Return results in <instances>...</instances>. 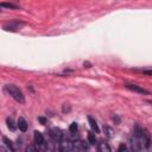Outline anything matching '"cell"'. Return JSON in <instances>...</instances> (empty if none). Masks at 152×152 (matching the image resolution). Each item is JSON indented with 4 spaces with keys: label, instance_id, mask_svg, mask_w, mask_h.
<instances>
[{
    "label": "cell",
    "instance_id": "obj_1",
    "mask_svg": "<svg viewBox=\"0 0 152 152\" xmlns=\"http://www.w3.org/2000/svg\"><path fill=\"white\" fill-rule=\"evenodd\" d=\"M5 90H6L7 94H8L11 97H13L17 102H19V103H24V102H25V96H24L23 91H21L17 86H14V84H6V86H5Z\"/></svg>",
    "mask_w": 152,
    "mask_h": 152
},
{
    "label": "cell",
    "instance_id": "obj_2",
    "mask_svg": "<svg viewBox=\"0 0 152 152\" xmlns=\"http://www.w3.org/2000/svg\"><path fill=\"white\" fill-rule=\"evenodd\" d=\"M21 26H24V23L23 21H19V20H13V21H10L7 24H4V30L5 31H17L19 30Z\"/></svg>",
    "mask_w": 152,
    "mask_h": 152
},
{
    "label": "cell",
    "instance_id": "obj_3",
    "mask_svg": "<svg viewBox=\"0 0 152 152\" xmlns=\"http://www.w3.org/2000/svg\"><path fill=\"white\" fill-rule=\"evenodd\" d=\"M59 151H63V152H68V151H74V141L69 140V139H64V140H61L59 141V146H58Z\"/></svg>",
    "mask_w": 152,
    "mask_h": 152
},
{
    "label": "cell",
    "instance_id": "obj_4",
    "mask_svg": "<svg viewBox=\"0 0 152 152\" xmlns=\"http://www.w3.org/2000/svg\"><path fill=\"white\" fill-rule=\"evenodd\" d=\"M50 137H51V139H52L53 141L59 142V141L63 139V133H62V131H61L59 128L53 127V128L50 129Z\"/></svg>",
    "mask_w": 152,
    "mask_h": 152
},
{
    "label": "cell",
    "instance_id": "obj_5",
    "mask_svg": "<svg viewBox=\"0 0 152 152\" xmlns=\"http://www.w3.org/2000/svg\"><path fill=\"white\" fill-rule=\"evenodd\" d=\"M128 90H131V91H134V93H138V94H148V90H146V89H144L142 87H140V86H137V84H132V83H126V86H125Z\"/></svg>",
    "mask_w": 152,
    "mask_h": 152
},
{
    "label": "cell",
    "instance_id": "obj_6",
    "mask_svg": "<svg viewBox=\"0 0 152 152\" xmlns=\"http://www.w3.org/2000/svg\"><path fill=\"white\" fill-rule=\"evenodd\" d=\"M33 142H34V145H37V146L44 145L45 140H44V137H43V134H42L40 132H38V131L34 132V134H33Z\"/></svg>",
    "mask_w": 152,
    "mask_h": 152
},
{
    "label": "cell",
    "instance_id": "obj_7",
    "mask_svg": "<svg viewBox=\"0 0 152 152\" xmlns=\"http://www.w3.org/2000/svg\"><path fill=\"white\" fill-rule=\"evenodd\" d=\"M88 145L83 141H80V140H75L74 141V151H84V150H88Z\"/></svg>",
    "mask_w": 152,
    "mask_h": 152
},
{
    "label": "cell",
    "instance_id": "obj_8",
    "mask_svg": "<svg viewBox=\"0 0 152 152\" xmlns=\"http://www.w3.org/2000/svg\"><path fill=\"white\" fill-rule=\"evenodd\" d=\"M88 121H89L90 127H91V128L95 131V133H100V128H99V125H97V122L95 121V119H94L93 116L88 115Z\"/></svg>",
    "mask_w": 152,
    "mask_h": 152
},
{
    "label": "cell",
    "instance_id": "obj_9",
    "mask_svg": "<svg viewBox=\"0 0 152 152\" xmlns=\"http://www.w3.org/2000/svg\"><path fill=\"white\" fill-rule=\"evenodd\" d=\"M17 124H18V128L21 132H26L27 131V122H26V120L24 118H19Z\"/></svg>",
    "mask_w": 152,
    "mask_h": 152
},
{
    "label": "cell",
    "instance_id": "obj_10",
    "mask_svg": "<svg viewBox=\"0 0 152 152\" xmlns=\"http://www.w3.org/2000/svg\"><path fill=\"white\" fill-rule=\"evenodd\" d=\"M97 150H99L100 152H110V147H109L108 144L104 142V141L99 142V145H97Z\"/></svg>",
    "mask_w": 152,
    "mask_h": 152
},
{
    "label": "cell",
    "instance_id": "obj_11",
    "mask_svg": "<svg viewBox=\"0 0 152 152\" xmlns=\"http://www.w3.org/2000/svg\"><path fill=\"white\" fill-rule=\"evenodd\" d=\"M6 122H7V127H8L11 131H14V129L18 127V124H15L12 118H7V119H6Z\"/></svg>",
    "mask_w": 152,
    "mask_h": 152
},
{
    "label": "cell",
    "instance_id": "obj_12",
    "mask_svg": "<svg viewBox=\"0 0 152 152\" xmlns=\"http://www.w3.org/2000/svg\"><path fill=\"white\" fill-rule=\"evenodd\" d=\"M0 6L2 8H10V10H18V6L12 4V2H1Z\"/></svg>",
    "mask_w": 152,
    "mask_h": 152
},
{
    "label": "cell",
    "instance_id": "obj_13",
    "mask_svg": "<svg viewBox=\"0 0 152 152\" xmlns=\"http://www.w3.org/2000/svg\"><path fill=\"white\" fill-rule=\"evenodd\" d=\"M2 141H4V144L11 150V151H14V147H13V144H12V141L7 138V137H2Z\"/></svg>",
    "mask_w": 152,
    "mask_h": 152
},
{
    "label": "cell",
    "instance_id": "obj_14",
    "mask_svg": "<svg viewBox=\"0 0 152 152\" xmlns=\"http://www.w3.org/2000/svg\"><path fill=\"white\" fill-rule=\"evenodd\" d=\"M88 142L90 145H95L96 144V137L94 133H88Z\"/></svg>",
    "mask_w": 152,
    "mask_h": 152
},
{
    "label": "cell",
    "instance_id": "obj_15",
    "mask_svg": "<svg viewBox=\"0 0 152 152\" xmlns=\"http://www.w3.org/2000/svg\"><path fill=\"white\" fill-rule=\"evenodd\" d=\"M77 128H78V126H77L76 122H71L70 126H69V131L70 132H77Z\"/></svg>",
    "mask_w": 152,
    "mask_h": 152
},
{
    "label": "cell",
    "instance_id": "obj_16",
    "mask_svg": "<svg viewBox=\"0 0 152 152\" xmlns=\"http://www.w3.org/2000/svg\"><path fill=\"white\" fill-rule=\"evenodd\" d=\"M70 106L68 104V103H64L63 104V108H62V110H63V113H66V112H70Z\"/></svg>",
    "mask_w": 152,
    "mask_h": 152
},
{
    "label": "cell",
    "instance_id": "obj_17",
    "mask_svg": "<svg viewBox=\"0 0 152 152\" xmlns=\"http://www.w3.org/2000/svg\"><path fill=\"white\" fill-rule=\"evenodd\" d=\"M37 150H38V148H37L36 146H32V145H28V146L26 147V151H27V152H30V151H32V152H36Z\"/></svg>",
    "mask_w": 152,
    "mask_h": 152
},
{
    "label": "cell",
    "instance_id": "obj_18",
    "mask_svg": "<svg viewBox=\"0 0 152 152\" xmlns=\"http://www.w3.org/2000/svg\"><path fill=\"white\" fill-rule=\"evenodd\" d=\"M126 150V146L124 145V144H121L119 147H118V151H125Z\"/></svg>",
    "mask_w": 152,
    "mask_h": 152
},
{
    "label": "cell",
    "instance_id": "obj_19",
    "mask_svg": "<svg viewBox=\"0 0 152 152\" xmlns=\"http://www.w3.org/2000/svg\"><path fill=\"white\" fill-rule=\"evenodd\" d=\"M38 120H39L43 125H45V124H46V119H44V118H42V116H39V118H38Z\"/></svg>",
    "mask_w": 152,
    "mask_h": 152
},
{
    "label": "cell",
    "instance_id": "obj_20",
    "mask_svg": "<svg viewBox=\"0 0 152 152\" xmlns=\"http://www.w3.org/2000/svg\"><path fill=\"white\" fill-rule=\"evenodd\" d=\"M142 74H145V75H150V76H152V70H144V71H142Z\"/></svg>",
    "mask_w": 152,
    "mask_h": 152
},
{
    "label": "cell",
    "instance_id": "obj_21",
    "mask_svg": "<svg viewBox=\"0 0 152 152\" xmlns=\"http://www.w3.org/2000/svg\"><path fill=\"white\" fill-rule=\"evenodd\" d=\"M147 102H148V103H151V104H152V100H148V101H147Z\"/></svg>",
    "mask_w": 152,
    "mask_h": 152
}]
</instances>
